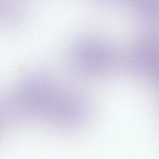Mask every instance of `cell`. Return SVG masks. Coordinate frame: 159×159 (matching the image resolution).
Here are the masks:
<instances>
[{
    "mask_svg": "<svg viewBox=\"0 0 159 159\" xmlns=\"http://www.w3.org/2000/svg\"><path fill=\"white\" fill-rule=\"evenodd\" d=\"M3 107L7 117L41 120L63 129L81 126L90 112L83 93L43 73L30 75L19 82Z\"/></svg>",
    "mask_w": 159,
    "mask_h": 159,
    "instance_id": "1",
    "label": "cell"
},
{
    "mask_svg": "<svg viewBox=\"0 0 159 159\" xmlns=\"http://www.w3.org/2000/svg\"><path fill=\"white\" fill-rule=\"evenodd\" d=\"M68 62L73 71L88 77H102L112 73L117 66V56L104 40L85 37L70 48Z\"/></svg>",
    "mask_w": 159,
    "mask_h": 159,
    "instance_id": "2",
    "label": "cell"
},
{
    "mask_svg": "<svg viewBox=\"0 0 159 159\" xmlns=\"http://www.w3.org/2000/svg\"><path fill=\"white\" fill-rule=\"evenodd\" d=\"M130 65L139 74L153 78L159 72V34H148L134 46Z\"/></svg>",
    "mask_w": 159,
    "mask_h": 159,
    "instance_id": "3",
    "label": "cell"
},
{
    "mask_svg": "<svg viewBox=\"0 0 159 159\" xmlns=\"http://www.w3.org/2000/svg\"><path fill=\"white\" fill-rule=\"evenodd\" d=\"M23 0H0V23L11 24L22 14Z\"/></svg>",
    "mask_w": 159,
    "mask_h": 159,
    "instance_id": "4",
    "label": "cell"
},
{
    "mask_svg": "<svg viewBox=\"0 0 159 159\" xmlns=\"http://www.w3.org/2000/svg\"><path fill=\"white\" fill-rule=\"evenodd\" d=\"M139 14L150 19L159 18V0H130Z\"/></svg>",
    "mask_w": 159,
    "mask_h": 159,
    "instance_id": "5",
    "label": "cell"
},
{
    "mask_svg": "<svg viewBox=\"0 0 159 159\" xmlns=\"http://www.w3.org/2000/svg\"><path fill=\"white\" fill-rule=\"evenodd\" d=\"M6 117L4 108L2 106H0V130L2 126V124L4 121V119Z\"/></svg>",
    "mask_w": 159,
    "mask_h": 159,
    "instance_id": "6",
    "label": "cell"
},
{
    "mask_svg": "<svg viewBox=\"0 0 159 159\" xmlns=\"http://www.w3.org/2000/svg\"><path fill=\"white\" fill-rule=\"evenodd\" d=\"M96 1H98V2H99V3L107 4H111V3H113V2H114L115 1H116L117 0H96Z\"/></svg>",
    "mask_w": 159,
    "mask_h": 159,
    "instance_id": "7",
    "label": "cell"
}]
</instances>
